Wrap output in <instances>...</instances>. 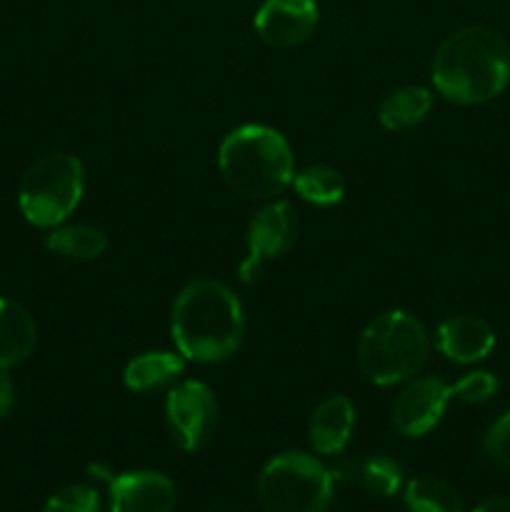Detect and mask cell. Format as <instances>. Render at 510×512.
Segmentation results:
<instances>
[{"label":"cell","instance_id":"cell-1","mask_svg":"<svg viewBox=\"0 0 510 512\" xmlns=\"http://www.w3.org/2000/svg\"><path fill=\"white\" fill-rule=\"evenodd\" d=\"M170 335L190 363H223L238 353L245 335L243 303L233 288L213 278L185 285L170 310Z\"/></svg>","mask_w":510,"mask_h":512},{"label":"cell","instance_id":"cell-2","mask_svg":"<svg viewBox=\"0 0 510 512\" xmlns=\"http://www.w3.org/2000/svg\"><path fill=\"white\" fill-rule=\"evenodd\" d=\"M433 88L455 105H483L510 83V43L485 25L453 30L430 63Z\"/></svg>","mask_w":510,"mask_h":512},{"label":"cell","instance_id":"cell-3","mask_svg":"<svg viewBox=\"0 0 510 512\" xmlns=\"http://www.w3.org/2000/svg\"><path fill=\"white\" fill-rule=\"evenodd\" d=\"M218 170L233 193L268 203L293 185L295 155L280 130L245 123L230 130L220 143Z\"/></svg>","mask_w":510,"mask_h":512},{"label":"cell","instance_id":"cell-4","mask_svg":"<svg viewBox=\"0 0 510 512\" xmlns=\"http://www.w3.org/2000/svg\"><path fill=\"white\" fill-rule=\"evenodd\" d=\"M430 355V335L415 315L388 310L370 320L358 340V368L378 388L403 385L423 370Z\"/></svg>","mask_w":510,"mask_h":512},{"label":"cell","instance_id":"cell-5","mask_svg":"<svg viewBox=\"0 0 510 512\" xmlns=\"http://www.w3.org/2000/svg\"><path fill=\"white\" fill-rule=\"evenodd\" d=\"M333 493V470L300 450L275 455L255 480V498L263 512H325Z\"/></svg>","mask_w":510,"mask_h":512},{"label":"cell","instance_id":"cell-6","mask_svg":"<svg viewBox=\"0 0 510 512\" xmlns=\"http://www.w3.org/2000/svg\"><path fill=\"white\" fill-rule=\"evenodd\" d=\"M85 193L83 160L73 153H50L25 170L18 208L35 228H55L78 210Z\"/></svg>","mask_w":510,"mask_h":512},{"label":"cell","instance_id":"cell-7","mask_svg":"<svg viewBox=\"0 0 510 512\" xmlns=\"http://www.w3.org/2000/svg\"><path fill=\"white\" fill-rule=\"evenodd\" d=\"M218 418V398L200 380H180L165 395V423L185 453H198L213 440Z\"/></svg>","mask_w":510,"mask_h":512},{"label":"cell","instance_id":"cell-8","mask_svg":"<svg viewBox=\"0 0 510 512\" xmlns=\"http://www.w3.org/2000/svg\"><path fill=\"white\" fill-rule=\"evenodd\" d=\"M453 400L450 383L438 375H413L393 400V425L403 438H423L443 420Z\"/></svg>","mask_w":510,"mask_h":512},{"label":"cell","instance_id":"cell-9","mask_svg":"<svg viewBox=\"0 0 510 512\" xmlns=\"http://www.w3.org/2000/svg\"><path fill=\"white\" fill-rule=\"evenodd\" d=\"M320 8L315 0H263L253 25L265 45L278 50L298 48L315 33Z\"/></svg>","mask_w":510,"mask_h":512},{"label":"cell","instance_id":"cell-10","mask_svg":"<svg viewBox=\"0 0 510 512\" xmlns=\"http://www.w3.org/2000/svg\"><path fill=\"white\" fill-rule=\"evenodd\" d=\"M178 503L175 483L163 473L135 470L108 483L110 512H173Z\"/></svg>","mask_w":510,"mask_h":512},{"label":"cell","instance_id":"cell-11","mask_svg":"<svg viewBox=\"0 0 510 512\" xmlns=\"http://www.w3.org/2000/svg\"><path fill=\"white\" fill-rule=\"evenodd\" d=\"M295 238H298V213L293 205L280 198L268 200L248 223V233H245L248 258L265 265L268 260L288 253Z\"/></svg>","mask_w":510,"mask_h":512},{"label":"cell","instance_id":"cell-12","mask_svg":"<svg viewBox=\"0 0 510 512\" xmlns=\"http://www.w3.org/2000/svg\"><path fill=\"white\" fill-rule=\"evenodd\" d=\"M498 335L488 320L478 315H450L435 330V348L458 365H475L495 350Z\"/></svg>","mask_w":510,"mask_h":512},{"label":"cell","instance_id":"cell-13","mask_svg":"<svg viewBox=\"0 0 510 512\" xmlns=\"http://www.w3.org/2000/svg\"><path fill=\"white\" fill-rule=\"evenodd\" d=\"M355 403L348 395H328L308 420V440L318 455H340L355 433Z\"/></svg>","mask_w":510,"mask_h":512},{"label":"cell","instance_id":"cell-14","mask_svg":"<svg viewBox=\"0 0 510 512\" xmlns=\"http://www.w3.org/2000/svg\"><path fill=\"white\" fill-rule=\"evenodd\" d=\"M38 340L35 320L18 300L0 295V370H10L30 358Z\"/></svg>","mask_w":510,"mask_h":512},{"label":"cell","instance_id":"cell-15","mask_svg":"<svg viewBox=\"0 0 510 512\" xmlns=\"http://www.w3.org/2000/svg\"><path fill=\"white\" fill-rule=\"evenodd\" d=\"M185 373V358L173 350H148L128 360L123 383L130 393H155L180 380Z\"/></svg>","mask_w":510,"mask_h":512},{"label":"cell","instance_id":"cell-16","mask_svg":"<svg viewBox=\"0 0 510 512\" xmlns=\"http://www.w3.org/2000/svg\"><path fill=\"white\" fill-rule=\"evenodd\" d=\"M433 110V90L425 85H400L378 105V120L390 133H405L423 123Z\"/></svg>","mask_w":510,"mask_h":512},{"label":"cell","instance_id":"cell-17","mask_svg":"<svg viewBox=\"0 0 510 512\" xmlns=\"http://www.w3.org/2000/svg\"><path fill=\"white\" fill-rule=\"evenodd\" d=\"M335 480L358 483L365 493L375 498H393L403 488V470L388 455H365V458L348 460L333 470Z\"/></svg>","mask_w":510,"mask_h":512},{"label":"cell","instance_id":"cell-18","mask_svg":"<svg viewBox=\"0 0 510 512\" xmlns=\"http://www.w3.org/2000/svg\"><path fill=\"white\" fill-rule=\"evenodd\" d=\"M48 253L65 260H98L108 250V235L90 223H60L45 235Z\"/></svg>","mask_w":510,"mask_h":512},{"label":"cell","instance_id":"cell-19","mask_svg":"<svg viewBox=\"0 0 510 512\" xmlns=\"http://www.w3.org/2000/svg\"><path fill=\"white\" fill-rule=\"evenodd\" d=\"M290 188L310 205L318 208H333V205L343 203L345 198V178L340 175L338 168L333 165H308L303 170H295L293 185Z\"/></svg>","mask_w":510,"mask_h":512},{"label":"cell","instance_id":"cell-20","mask_svg":"<svg viewBox=\"0 0 510 512\" xmlns=\"http://www.w3.org/2000/svg\"><path fill=\"white\" fill-rule=\"evenodd\" d=\"M403 500L408 512H463L458 490L440 478H415L405 485Z\"/></svg>","mask_w":510,"mask_h":512},{"label":"cell","instance_id":"cell-21","mask_svg":"<svg viewBox=\"0 0 510 512\" xmlns=\"http://www.w3.org/2000/svg\"><path fill=\"white\" fill-rule=\"evenodd\" d=\"M43 512H100V495L90 485H65L45 500Z\"/></svg>","mask_w":510,"mask_h":512},{"label":"cell","instance_id":"cell-22","mask_svg":"<svg viewBox=\"0 0 510 512\" xmlns=\"http://www.w3.org/2000/svg\"><path fill=\"white\" fill-rule=\"evenodd\" d=\"M450 390H453V400H458V403L483 405L498 393V378L488 370H473V373H465L463 378L455 380Z\"/></svg>","mask_w":510,"mask_h":512},{"label":"cell","instance_id":"cell-23","mask_svg":"<svg viewBox=\"0 0 510 512\" xmlns=\"http://www.w3.org/2000/svg\"><path fill=\"white\" fill-rule=\"evenodd\" d=\"M483 450L488 455L490 463H495L498 468L510 470V410L500 415L490 430L485 433Z\"/></svg>","mask_w":510,"mask_h":512},{"label":"cell","instance_id":"cell-24","mask_svg":"<svg viewBox=\"0 0 510 512\" xmlns=\"http://www.w3.org/2000/svg\"><path fill=\"white\" fill-rule=\"evenodd\" d=\"M15 405V383L8 375V370H0V420L10 415Z\"/></svg>","mask_w":510,"mask_h":512},{"label":"cell","instance_id":"cell-25","mask_svg":"<svg viewBox=\"0 0 510 512\" xmlns=\"http://www.w3.org/2000/svg\"><path fill=\"white\" fill-rule=\"evenodd\" d=\"M473 512H510V498H488Z\"/></svg>","mask_w":510,"mask_h":512}]
</instances>
